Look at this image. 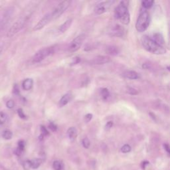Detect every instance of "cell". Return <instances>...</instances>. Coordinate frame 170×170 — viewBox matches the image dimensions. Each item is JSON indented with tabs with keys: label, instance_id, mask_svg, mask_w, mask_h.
Returning <instances> with one entry per match:
<instances>
[{
	"label": "cell",
	"instance_id": "cell-14",
	"mask_svg": "<svg viewBox=\"0 0 170 170\" xmlns=\"http://www.w3.org/2000/svg\"><path fill=\"white\" fill-rule=\"evenodd\" d=\"M106 53L110 55L116 56L118 55L120 53V50L118 48L114 45H110L106 47Z\"/></svg>",
	"mask_w": 170,
	"mask_h": 170
},
{
	"label": "cell",
	"instance_id": "cell-41",
	"mask_svg": "<svg viewBox=\"0 0 170 170\" xmlns=\"http://www.w3.org/2000/svg\"><path fill=\"white\" fill-rule=\"evenodd\" d=\"M168 68L169 71H170V67H168Z\"/></svg>",
	"mask_w": 170,
	"mask_h": 170
},
{
	"label": "cell",
	"instance_id": "cell-17",
	"mask_svg": "<svg viewBox=\"0 0 170 170\" xmlns=\"http://www.w3.org/2000/svg\"><path fill=\"white\" fill-rule=\"evenodd\" d=\"M23 89L25 90H29L32 89L33 86V80L32 78H26L23 82Z\"/></svg>",
	"mask_w": 170,
	"mask_h": 170
},
{
	"label": "cell",
	"instance_id": "cell-19",
	"mask_svg": "<svg viewBox=\"0 0 170 170\" xmlns=\"http://www.w3.org/2000/svg\"><path fill=\"white\" fill-rule=\"evenodd\" d=\"M42 163V160L35 158L31 160V167L33 169H37Z\"/></svg>",
	"mask_w": 170,
	"mask_h": 170
},
{
	"label": "cell",
	"instance_id": "cell-7",
	"mask_svg": "<svg viewBox=\"0 0 170 170\" xmlns=\"http://www.w3.org/2000/svg\"><path fill=\"white\" fill-rule=\"evenodd\" d=\"M86 38V35L82 33L78 35L75 39H73V41L71 43L69 47H68V51L71 53H74V52L77 51L80 49L82 43L84 42Z\"/></svg>",
	"mask_w": 170,
	"mask_h": 170
},
{
	"label": "cell",
	"instance_id": "cell-26",
	"mask_svg": "<svg viewBox=\"0 0 170 170\" xmlns=\"http://www.w3.org/2000/svg\"><path fill=\"white\" fill-rule=\"evenodd\" d=\"M82 146H83V147L85 148H86V149H88V148L90 147V142L88 138H85L83 139H82Z\"/></svg>",
	"mask_w": 170,
	"mask_h": 170
},
{
	"label": "cell",
	"instance_id": "cell-40",
	"mask_svg": "<svg viewBox=\"0 0 170 170\" xmlns=\"http://www.w3.org/2000/svg\"><path fill=\"white\" fill-rule=\"evenodd\" d=\"M14 90V93H19V90L18 88H17V86L16 85L15 86Z\"/></svg>",
	"mask_w": 170,
	"mask_h": 170
},
{
	"label": "cell",
	"instance_id": "cell-25",
	"mask_svg": "<svg viewBox=\"0 0 170 170\" xmlns=\"http://www.w3.org/2000/svg\"><path fill=\"white\" fill-rule=\"evenodd\" d=\"M131 150H132L131 147H130V146L128 144H125L121 147V151L124 154L128 153V152L131 151Z\"/></svg>",
	"mask_w": 170,
	"mask_h": 170
},
{
	"label": "cell",
	"instance_id": "cell-23",
	"mask_svg": "<svg viewBox=\"0 0 170 170\" xmlns=\"http://www.w3.org/2000/svg\"><path fill=\"white\" fill-rule=\"evenodd\" d=\"M3 138L5 139H11L13 137V134L10 130H5L2 134Z\"/></svg>",
	"mask_w": 170,
	"mask_h": 170
},
{
	"label": "cell",
	"instance_id": "cell-34",
	"mask_svg": "<svg viewBox=\"0 0 170 170\" xmlns=\"http://www.w3.org/2000/svg\"><path fill=\"white\" fill-rule=\"evenodd\" d=\"M81 61V59L78 57V56H76L75 58L73 59V61L71 63V65H75L78 64Z\"/></svg>",
	"mask_w": 170,
	"mask_h": 170
},
{
	"label": "cell",
	"instance_id": "cell-27",
	"mask_svg": "<svg viewBox=\"0 0 170 170\" xmlns=\"http://www.w3.org/2000/svg\"><path fill=\"white\" fill-rule=\"evenodd\" d=\"M23 168L25 170H29L30 168H32L31 167V161L27 160L25 161L23 164Z\"/></svg>",
	"mask_w": 170,
	"mask_h": 170
},
{
	"label": "cell",
	"instance_id": "cell-6",
	"mask_svg": "<svg viewBox=\"0 0 170 170\" xmlns=\"http://www.w3.org/2000/svg\"><path fill=\"white\" fill-rule=\"evenodd\" d=\"M70 3H71V2L67 1V0L66 1H63L62 2L59 3L57 5V6L55 8L53 11L51 13L53 19H57L60 15H63L64 13V11H66L68 9V7H69Z\"/></svg>",
	"mask_w": 170,
	"mask_h": 170
},
{
	"label": "cell",
	"instance_id": "cell-15",
	"mask_svg": "<svg viewBox=\"0 0 170 170\" xmlns=\"http://www.w3.org/2000/svg\"><path fill=\"white\" fill-rule=\"evenodd\" d=\"M67 135L71 141H74L77 137V130L75 127L69 128L67 130Z\"/></svg>",
	"mask_w": 170,
	"mask_h": 170
},
{
	"label": "cell",
	"instance_id": "cell-3",
	"mask_svg": "<svg viewBox=\"0 0 170 170\" xmlns=\"http://www.w3.org/2000/svg\"><path fill=\"white\" fill-rule=\"evenodd\" d=\"M150 22V14L146 10H141L136 23V28L138 32H144L149 27Z\"/></svg>",
	"mask_w": 170,
	"mask_h": 170
},
{
	"label": "cell",
	"instance_id": "cell-31",
	"mask_svg": "<svg viewBox=\"0 0 170 170\" xmlns=\"http://www.w3.org/2000/svg\"><path fill=\"white\" fill-rule=\"evenodd\" d=\"M14 106H15V102L14 101H12V100H10V101H8L6 102V106L8 108L11 109L14 107Z\"/></svg>",
	"mask_w": 170,
	"mask_h": 170
},
{
	"label": "cell",
	"instance_id": "cell-38",
	"mask_svg": "<svg viewBox=\"0 0 170 170\" xmlns=\"http://www.w3.org/2000/svg\"><path fill=\"white\" fill-rule=\"evenodd\" d=\"M3 48H4V41H0V55L2 54V51L3 50Z\"/></svg>",
	"mask_w": 170,
	"mask_h": 170
},
{
	"label": "cell",
	"instance_id": "cell-39",
	"mask_svg": "<svg viewBox=\"0 0 170 170\" xmlns=\"http://www.w3.org/2000/svg\"><path fill=\"white\" fill-rule=\"evenodd\" d=\"M130 91H131V93H130V94H138V92L136 90H134V89H130L128 90V92H130Z\"/></svg>",
	"mask_w": 170,
	"mask_h": 170
},
{
	"label": "cell",
	"instance_id": "cell-36",
	"mask_svg": "<svg viewBox=\"0 0 170 170\" xmlns=\"http://www.w3.org/2000/svg\"><path fill=\"white\" fill-rule=\"evenodd\" d=\"M164 147L165 150L166 151L167 153L170 155V146H169V145L168 144V143H164Z\"/></svg>",
	"mask_w": 170,
	"mask_h": 170
},
{
	"label": "cell",
	"instance_id": "cell-20",
	"mask_svg": "<svg viewBox=\"0 0 170 170\" xmlns=\"http://www.w3.org/2000/svg\"><path fill=\"white\" fill-rule=\"evenodd\" d=\"M101 95L103 100H107L110 97V92H109V90L107 89L104 88L101 90Z\"/></svg>",
	"mask_w": 170,
	"mask_h": 170
},
{
	"label": "cell",
	"instance_id": "cell-37",
	"mask_svg": "<svg viewBox=\"0 0 170 170\" xmlns=\"http://www.w3.org/2000/svg\"><path fill=\"white\" fill-rule=\"evenodd\" d=\"M150 163L147 162V161H144V162H142V165H141V166L142 168L143 169H145V168L146 167V165H149Z\"/></svg>",
	"mask_w": 170,
	"mask_h": 170
},
{
	"label": "cell",
	"instance_id": "cell-29",
	"mask_svg": "<svg viewBox=\"0 0 170 170\" xmlns=\"http://www.w3.org/2000/svg\"><path fill=\"white\" fill-rule=\"evenodd\" d=\"M25 143L23 140H20L18 142V147H17V149H19L20 151H23L25 149Z\"/></svg>",
	"mask_w": 170,
	"mask_h": 170
},
{
	"label": "cell",
	"instance_id": "cell-35",
	"mask_svg": "<svg viewBox=\"0 0 170 170\" xmlns=\"http://www.w3.org/2000/svg\"><path fill=\"white\" fill-rule=\"evenodd\" d=\"M112 126H113L112 122H111V121L108 122L106 124V126H105V130H109L112 127Z\"/></svg>",
	"mask_w": 170,
	"mask_h": 170
},
{
	"label": "cell",
	"instance_id": "cell-10",
	"mask_svg": "<svg viewBox=\"0 0 170 170\" xmlns=\"http://www.w3.org/2000/svg\"><path fill=\"white\" fill-rule=\"evenodd\" d=\"M110 61V59L109 56L99 55V56H96V57L93 58L92 60H90V63L92 64L101 65V64H106Z\"/></svg>",
	"mask_w": 170,
	"mask_h": 170
},
{
	"label": "cell",
	"instance_id": "cell-22",
	"mask_svg": "<svg viewBox=\"0 0 170 170\" xmlns=\"http://www.w3.org/2000/svg\"><path fill=\"white\" fill-rule=\"evenodd\" d=\"M53 167L55 170H62L63 168V164L60 161H55L53 164Z\"/></svg>",
	"mask_w": 170,
	"mask_h": 170
},
{
	"label": "cell",
	"instance_id": "cell-8",
	"mask_svg": "<svg viewBox=\"0 0 170 170\" xmlns=\"http://www.w3.org/2000/svg\"><path fill=\"white\" fill-rule=\"evenodd\" d=\"M114 3V1H106L99 3L94 7L95 14L97 15H101L104 13L108 11Z\"/></svg>",
	"mask_w": 170,
	"mask_h": 170
},
{
	"label": "cell",
	"instance_id": "cell-33",
	"mask_svg": "<svg viewBox=\"0 0 170 170\" xmlns=\"http://www.w3.org/2000/svg\"><path fill=\"white\" fill-rule=\"evenodd\" d=\"M92 118H93V115L91 114H88L85 116V121L86 123H88L91 120H92Z\"/></svg>",
	"mask_w": 170,
	"mask_h": 170
},
{
	"label": "cell",
	"instance_id": "cell-1",
	"mask_svg": "<svg viewBox=\"0 0 170 170\" xmlns=\"http://www.w3.org/2000/svg\"><path fill=\"white\" fill-rule=\"evenodd\" d=\"M142 44L147 51L153 54L163 55L166 53V50L163 46L156 43L153 39L146 35L142 38Z\"/></svg>",
	"mask_w": 170,
	"mask_h": 170
},
{
	"label": "cell",
	"instance_id": "cell-28",
	"mask_svg": "<svg viewBox=\"0 0 170 170\" xmlns=\"http://www.w3.org/2000/svg\"><path fill=\"white\" fill-rule=\"evenodd\" d=\"M41 135H42L43 137L47 136L49 134V132H48V130H47V128L45 127V126H41Z\"/></svg>",
	"mask_w": 170,
	"mask_h": 170
},
{
	"label": "cell",
	"instance_id": "cell-5",
	"mask_svg": "<svg viewBox=\"0 0 170 170\" xmlns=\"http://www.w3.org/2000/svg\"><path fill=\"white\" fill-rule=\"evenodd\" d=\"M26 21H27V19L25 18H21L19 20L16 21L12 25L10 29H9V31L7 33V37L10 38L15 35L19 31H20L24 27Z\"/></svg>",
	"mask_w": 170,
	"mask_h": 170
},
{
	"label": "cell",
	"instance_id": "cell-4",
	"mask_svg": "<svg viewBox=\"0 0 170 170\" xmlns=\"http://www.w3.org/2000/svg\"><path fill=\"white\" fill-rule=\"evenodd\" d=\"M53 48L52 47L43 48V49L39 50L35 54L33 57L32 58V62L33 63H40L42 60L48 57V56L53 54Z\"/></svg>",
	"mask_w": 170,
	"mask_h": 170
},
{
	"label": "cell",
	"instance_id": "cell-13",
	"mask_svg": "<svg viewBox=\"0 0 170 170\" xmlns=\"http://www.w3.org/2000/svg\"><path fill=\"white\" fill-rule=\"evenodd\" d=\"M71 94L68 93L65 94L63 96V97L60 99L59 102V105L60 107H63L65 105H67V104L70 102L71 99Z\"/></svg>",
	"mask_w": 170,
	"mask_h": 170
},
{
	"label": "cell",
	"instance_id": "cell-30",
	"mask_svg": "<svg viewBox=\"0 0 170 170\" xmlns=\"http://www.w3.org/2000/svg\"><path fill=\"white\" fill-rule=\"evenodd\" d=\"M17 114H18L19 117H20L21 119H26V117H27L24 114V112L21 108H19L17 110Z\"/></svg>",
	"mask_w": 170,
	"mask_h": 170
},
{
	"label": "cell",
	"instance_id": "cell-12",
	"mask_svg": "<svg viewBox=\"0 0 170 170\" xmlns=\"http://www.w3.org/2000/svg\"><path fill=\"white\" fill-rule=\"evenodd\" d=\"M72 23H73L72 19H68L67 21H65L59 27V32L61 33L66 32L70 28V27H71Z\"/></svg>",
	"mask_w": 170,
	"mask_h": 170
},
{
	"label": "cell",
	"instance_id": "cell-2",
	"mask_svg": "<svg viewBox=\"0 0 170 170\" xmlns=\"http://www.w3.org/2000/svg\"><path fill=\"white\" fill-rule=\"evenodd\" d=\"M115 17L119 19L122 23L128 25L130 21V15L128 7L124 2H121L115 9Z\"/></svg>",
	"mask_w": 170,
	"mask_h": 170
},
{
	"label": "cell",
	"instance_id": "cell-32",
	"mask_svg": "<svg viewBox=\"0 0 170 170\" xmlns=\"http://www.w3.org/2000/svg\"><path fill=\"white\" fill-rule=\"evenodd\" d=\"M49 128L51 130L52 132H55L56 129H57V127L53 123V122H50L49 124Z\"/></svg>",
	"mask_w": 170,
	"mask_h": 170
},
{
	"label": "cell",
	"instance_id": "cell-9",
	"mask_svg": "<svg viewBox=\"0 0 170 170\" xmlns=\"http://www.w3.org/2000/svg\"><path fill=\"white\" fill-rule=\"evenodd\" d=\"M53 17H52L51 13V14H46L43 18L39 21V22L35 25L34 28H33V31H39L41 29H43L44 27L48 24L51 21L53 20Z\"/></svg>",
	"mask_w": 170,
	"mask_h": 170
},
{
	"label": "cell",
	"instance_id": "cell-11",
	"mask_svg": "<svg viewBox=\"0 0 170 170\" xmlns=\"http://www.w3.org/2000/svg\"><path fill=\"white\" fill-rule=\"evenodd\" d=\"M110 35L112 36L121 37L123 35L124 29L119 25H116L110 30Z\"/></svg>",
	"mask_w": 170,
	"mask_h": 170
},
{
	"label": "cell",
	"instance_id": "cell-24",
	"mask_svg": "<svg viewBox=\"0 0 170 170\" xmlns=\"http://www.w3.org/2000/svg\"><path fill=\"white\" fill-rule=\"evenodd\" d=\"M7 118V116L5 112H0V124H3L6 122Z\"/></svg>",
	"mask_w": 170,
	"mask_h": 170
},
{
	"label": "cell",
	"instance_id": "cell-16",
	"mask_svg": "<svg viewBox=\"0 0 170 170\" xmlns=\"http://www.w3.org/2000/svg\"><path fill=\"white\" fill-rule=\"evenodd\" d=\"M123 76L126 78H129V79H132V80H135V79H138L139 76L138 74L134 71H126L124 73Z\"/></svg>",
	"mask_w": 170,
	"mask_h": 170
},
{
	"label": "cell",
	"instance_id": "cell-18",
	"mask_svg": "<svg viewBox=\"0 0 170 170\" xmlns=\"http://www.w3.org/2000/svg\"><path fill=\"white\" fill-rule=\"evenodd\" d=\"M153 37H154L153 39L156 43H158L160 45L163 46V45L165 43V41L162 34L159 33H155L153 35Z\"/></svg>",
	"mask_w": 170,
	"mask_h": 170
},
{
	"label": "cell",
	"instance_id": "cell-21",
	"mask_svg": "<svg viewBox=\"0 0 170 170\" xmlns=\"http://www.w3.org/2000/svg\"><path fill=\"white\" fill-rule=\"evenodd\" d=\"M154 2L152 0H144L142 2V5L143 8L145 9H149L153 6Z\"/></svg>",
	"mask_w": 170,
	"mask_h": 170
}]
</instances>
